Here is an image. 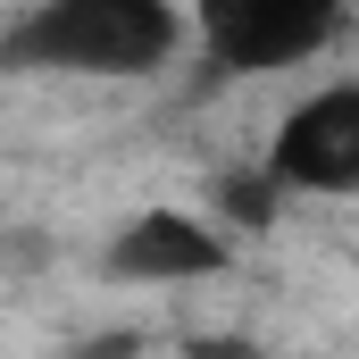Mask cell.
<instances>
[{"mask_svg":"<svg viewBox=\"0 0 359 359\" xmlns=\"http://www.w3.org/2000/svg\"><path fill=\"white\" fill-rule=\"evenodd\" d=\"M176 42V17L159 0H59L42 8L34 25H17V59H42V67H92V76H126V67H151L159 50Z\"/></svg>","mask_w":359,"mask_h":359,"instance_id":"6da1fadb","label":"cell"},{"mask_svg":"<svg viewBox=\"0 0 359 359\" xmlns=\"http://www.w3.org/2000/svg\"><path fill=\"white\" fill-rule=\"evenodd\" d=\"M334 42L326 0H217L209 8V50L217 67H284L301 50Z\"/></svg>","mask_w":359,"mask_h":359,"instance_id":"7a4b0ae2","label":"cell"},{"mask_svg":"<svg viewBox=\"0 0 359 359\" xmlns=\"http://www.w3.org/2000/svg\"><path fill=\"white\" fill-rule=\"evenodd\" d=\"M276 176H284V184H309V192L359 184V92L309 100V109L276 134Z\"/></svg>","mask_w":359,"mask_h":359,"instance_id":"3957f363","label":"cell"},{"mask_svg":"<svg viewBox=\"0 0 359 359\" xmlns=\"http://www.w3.org/2000/svg\"><path fill=\"white\" fill-rule=\"evenodd\" d=\"M217 259H226V251H217V234H209L201 217H184V209H151V217H134V226L117 234V251H109V276L176 284V276H209Z\"/></svg>","mask_w":359,"mask_h":359,"instance_id":"277c9868","label":"cell"},{"mask_svg":"<svg viewBox=\"0 0 359 359\" xmlns=\"http://www.w3.org/2000/svg\"><path fill=\"white\" fill-rule=\"evenodd\" d=\"M226 209L243 226H268L276 217V176H226Z\"/></svg>","mask_w":359,"mask_h":359,"instance_id":"5b68a950","label":"cell"},{"mask_svg":"<svg viewBox=\"0 0 359 359\" xmlns=\"http://www.w3.org/2000/svg\"><path fill=\"white\" fill-rule=\"evenodd\" d=\"M76 359H134V334H100V343H84Z\"/></svg>","mask_w":359,"mask_h":359,"instance_id":"8992f818","label":"cell"},{"mask_svg":"<svg viewBox=\"0 0 359 359\" xmlns=\"http://www.w3.org/2000/svg\"><path fill=\"white\" fill-rule=\"evenodd\" d=\"M192 359H259L251 343H192Z\"/></svg>","mask_w":359,"mask_h":359,"instance_id":"52a82bcc","label":"cell"}]
</instances>
